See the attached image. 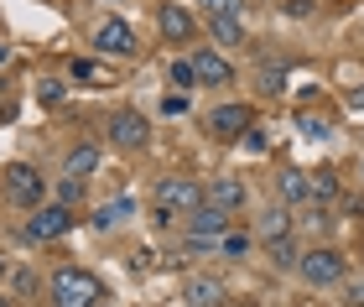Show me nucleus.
Returning <instances> with one entry per match:
<instances>
[{
    "mask_svg": "<svg viewBox=\"0 0 364 307\" xmlns=\"http://www.w3.org/2000/svg\"><path fill=\"white\" fill-rule=\"evenodd\" d=\"M99 167V146H73L68 161H63V172H68V183H84V177Z\"/></svg>",
    "mask_w": 364,
    "mask_h": 307,
    "instance_id": "4468645a",
    "label": "nucleus"
},
{
    "mask_svg": "<svg viewBox=\"0 0 364 307\" xmlns=\"http://www.w3.org/2000/svg\"><path fill=\"white\" fill-rule=\"evenodd\" d=\"M203 203L219 208V214H240L245 208V183L240 177H213V183L203 188Z\"/></svg>",
    "mask_w": 364,
    "mask_h": 307,
    "instance_id": "1a4fd4ad",
    "label": "nucleus"
},
{
    "mask_svg": "<svg viewBox=\"0 0 364 307\" xmlns=\"http://www.w3.org/2000/svg\"><path fill=\"white\" fill-rule=\"evenodd\" d=\"M229 235V214H219V208H193L188 214V245L193 250H208V245H219V239Z\"/></svg>",
    "mask_w": 364,
    "mask_h": 307,
    "instance_id": "20e7f679",
    "label": "nucleus"
},
{
    "mask_svg": "<svg viewBox=\"0 0 364 307\" xmlns=\"http://www.w3.org/2000/svg\"><path fill=\"white\" fill-rule=\"evenodd\" d=\"M146 136H151V125L141 120V109H114V115H109V141L120 151H141Z\"/></svg>",
    "mask_w": 364,
    "mask_h": 307,
    "instance_id": "423d86ee",
    "label": "nucleus"
},
{
    "mask_svg": "<svg viewBox=\"0 0 364 307\" xmlns=\"http://www.w3.org/2000/svg\"><path fill=\"white\" fill-rule=\"evenodd\" d=\"M172 84H177V89L198 84V73H193V63H188V58H177V63H172Z\"/></svg>",
    "mask_w": 364,
    "mask_h": 307,
    "instance_id": "5701e85b",
    "label": "nucleus"
},
{
    "mask_svg": "<svg viewBox=\"0 0 364 307\" xmlns=\"http://www.w3.org/2000/svg\"><path fill=\"white\" fill-rule=\"evenodd\" d=\"M78 193H84V183H63V198H58V203H63V208H68V203L78 198Z\"/></svg>",
    "mask_w": 364,
    "mask_h": 307,
    "instance_id": "bb28decb",
    "label": "nucleus"
},
{
    "mask_svg": "<svg viewBox=\"0 0 364 307\" xmlns=\"http://www.w3.org/2000/svg\"><path fill=\"white\" fill-rule=\"evenodd\" d=\"M193 73L203 78V84H229V78H235V68H229V63H224L219 53H208V47L193 58Z\"/></svg>",
    "mask_w": 364,
    "mask_h": 307,
    "instance_id": "ddd939ff",
    "label": "nucleus"
},
{
    "mask_svg": "<svg viewBox=\"0 0 364 307\" xmlns=\"http://www.w3.org/2000/svg\"><path fill=\"white\" fill-rule=\"evenodd\" d=\"M16 292H21V297H31V292H37V276H31V271L21 266V271H16Z\"/></svg>",
    "mask_w": 364,
    "mask_h": 307,
    "instance_id": "a878e982",
    "label": "nucleus"
},
{
    "mask_svg": "<svg viewBox=\"0 0 364 307\" xmlns=\"http://www.w3.org/2000/svg\"><path fill=\"white\" fill-rule=\"evenodd\" d=\"M354 104H359V109H364V89H359V94H354Z\"/></svg>",
    "mask_w": 364,
    "mask_h": 307,
    "instance_id": "c756f323",
    "label": "nucleus"
},
{
    "mask_svg": "<svg viewBox=\"0 0 364 307\" xmlns=\"http://www.w3.org/2000/svg\"><path fill=\"white\" fill-rule=\"evenodd\" d=\"M0 276H6V266H0Z\"/></svg>",
    "mask_w": 364,
    "mask_h": 307,
    "instance_id": "2f4dec72",
    "label": "nucleus"
},
{
    "mask_svg": "<svg viewBox=\"0 0 364 307\" xmlns=\"http://www.w3.org/2000/svg\"><path fill=\"white\" fill-rule=\"evenodd\" d=\"M271 261H276L281 271H291L296 261H302V255H296V245H291V239H276V245H271Z\"/></svg>",
    "mask_w": 364,
    "mask_h": 307,
    "instance_id": "aec40b11",
    "label": "nucleus"
},
{
    "mask_svg": "<svg viewBox=\"0 0 364 307\" xmlns=\"http://www.w3.org/2000/svg\"><path fill=\"white\" fill-rule=\"evenodd\" d=\"M260 84H266V94H281V84H287V68H281V63L260 68Z\"/></svg>",
    "mask_w": 364,
    "mask_h": 307,
    "instance_id": "4be33fe9",
    "label": "nucleus"
},
{
    "mask_svg": "<svg viewBox=\"0 0 364 307\" xmlns=\"http://www.w3.org/2000/svg\"><path fill=\"white\" fill-rule=\"evenodd\" d=\"M203 208V188L193 177H161L156 183V224H172L177 214H193Z\"/></svg>",
    "mask_w": 364,
    "mask_h": 307,
    "instance_id": "f257e3e1",
    "label": "nucleus"
},
{
    "mask_svg": "<svg viewBox=\"0 0 364 307\" xmlns=\"http://www.w3.org/2000/svg\"><path fill=\"white\" fill-rule=\"evenodd\" d=\"M47 292H53V307H94L99 302V281L84 266H63L58 276L47 281Z\"/></svg>",
    "mask_w": 364,
    "mask_h": 307,
    "instance_id": "f03ea898",
    "label": "nucleus"
},
{
    "mask_svg": "<svg viewBox=\"0 0 364 307\" xmlns=\"http://www.w3.org/2000/svg\"><path fill=\"white\" fill-rule=\"evenodd\" d=\"M0 307H11V302H6V297H0Z\"/></svg>",
    "mask_w": 364,
    "mask_h": 307,
    "instance_id": "7c9ffc66",
    "label": "nucleus"
},
{
    "mask_svg": "<svg viewBox=\"0 0 364 307\" xmlns=\"http://www.w3.org/2000/svg\"><path fill=\"white\" fill-rule=\"evenodd\" d=\"M156 21H161V37L177 42V47H182V42H193V31H198V26H193V16L182 11V6H161Z\"/></svg>",
    "mask_w": 364,
    "mask_h": 307,
    "instance_id": "9b49d317",
    "label": "nucleus"
},
{
    "mask_svg": "<svg viewBox=\"0 0 364 307\" xmlns=\"http://www.w3.org/2000/svg\"><path fill=\"white\" fill-rule=\"evenodd\" d=\"M208 131L224 136V141H235L240 131H250V109H245V104H219V109L208 115Z\"/></svg>",
    "mask_w": 364,
    "mask_h": 307,
    "instance_id": "9d476101",
    "label": "nucleus"
},
{
    "mask_svg": "<svg viewBox=\"0 0 364 307\" xmlns=\"http://www.w3.org/2000/svg\"><path fill=\"white\" fill-rule=\"evenodd\" d=\"M73 230V214L63 203H53V208H37V214L26 219V239H58V235H68Z\"/></svg>",
    "mask_w": 364,
    "mask_h": 307,
    "instance_id": "6e6552de",
    "label": "nucleus"
},
{
    "mask_svg": "<svg viewBox=\"0 0 364 307\" xmlns=\"http://www.w3.org/2000/svg\"><path fill=\"white\" fill-rule=\"evenodd\" d=\"M94 47H99V53H109V58H136L141 53L136 31H130L120 16H105V21L94 26Z\"/></svg>",
    "mask_w": 364,
    "mask_h": 307,
    "instance_id": "39448f33",
    "label": "nucleus"
},
{
    "mask_svg": "<svg viewBox=\"0 0 364 307\" xmlns=\"http://www.w3.org/2000/svg\"><path fill=\"white\" fill-rule=\"evenodd\" d=\"M188 302H193V307H219V302H224V281L193 276V281H188Z\"/></svg>",
    "mask_w": 364,
    "mask_h": 307,
    "instance_id": "2eb2a0df",
    "label": "nucleus"
},
{
    "mask_svg": "<svg viewBox=\"0 0 364 307\" xmlns=\"http://www.w3.org/2000/svg\"><path fill=\"white\" fill-rule=\"evenodd\" d=\"M203 6H208L213 16H240V6H245V0H203Z\"/></svg>",
    "mask_w": 364,
    "mask_h": 307,
    "instance_id": "393cba45",
    "label": "nucleus"
},
{
    "mask_svg": "<svg viewBox=\"0 0 364 307\" xmlns=\"http://www.w3.org/2000/svg\"><path fill=\"white\" fill-rule=\"evenodd\" d=\"M338 198V177H333V167H312L307 172V203H333Z\"/></svg>",
    "mask_w": 364,
    "mask_h": 307,
    "instance_id": "f8f14e48",
    "label": "nucleus"
},
{
    "mask_svg": "<svg viewBox=\"0 0 364 307\" xmlns=\"http://www.w3.org/2000/svg\"><path fill=\"white\" fill-rule=\"evenodd\" d=\"M260 235H266V245H276V239H291V219L281 214V208H266V214H260Z\"/></svg>",
    "mask_w": 364,
    "mask_h": 307,
    "instance_id": "dca6fc26",
    "label": "nucleus"
},
{
    "mask_svg": "<svg viewBox=\"0 0 364 307\" xmlns=\"http://www.w3.org/2000/svg\"><path fill=\"white\" fill-rule=\"evenodd\" d=\"M213 42H219V47H240L245 42L240 16H213Z\"/></svg>",
    "mask_w": 364,
    "mask_h": 307,
    "instance_id": "f3484780",
    "label": "nucleus"
},
{
    "mask_svg": "<svg viewBox=\"0 0 364 307\" xmlns=\"http://www.w3.org/2000/svg\"><path fill=\"white\" fill-rule=\"evenodd\" d=\"M296 131L312 136V141H323V136H328V120H323V115H307V109H302V115H296Z\"/></svg>",
    "mask_w": 364,
    "mask_h": 307,
    "instance_id": "412c9836",
    "label": "nucleus"
},
{
    "mask_svg": "<svg viewBox=\"0 0 364 307\" xmlns=\"http://www.w3.org/2000/svg\"><path fill=\"white\" fill-rule=\"evenodd\" d=\"M6 193L21 208H42V198H47V183H42V172L37 167H11L6 172Z\"/></svg>",
    "mask_w": 364,
    "mask_h": 307,
    "instance_id": "0eeeda50",
    "label": "nucleus"
},
{
    "mask_svg": "<svg viewBox=\"0 0 364 307\" xmlns=\"http://www.w3.org/2000/svg\"><path fill=\"white\" fill-rule=\"evenodd\" d=\"M296 271L312 281V286H333V281H343V271H349V261L333 250V245H318V250H307L302 261H296Z\"/></svg>",
    "mask_w": 364,
    "mask_h": 307,
    "instance_id": "7ed1b4c3",
    "label": "nucleus"
},
{
    "mask_svg": "<svg viewBox=\"0 0 364 307\" xmlns=\"http://www.w3.org/2000/svg\"><path fill=\"white\" fill-rule=\"evenodd\" d=\"M130 214V198H120V203H109V208H99L94 214V230H114V224H120Z\"/></svg>",
    "mask_w": 364,
    "mask_h": 307,
    "instance_id": "6ab92c4d",
    "label": "nucleus"
},
{
    "mask_svg": "<svg viewBox=\"0 0 364 307\" xmlns=\"http://www.w3.org/2000/svg\"><path fill=\"white\" fill-rule=\"evenodd\" d=\"M281 198H287V203H307V177L302 172H281Z\"/></svg>",
    "mask_w": 364,
    "mask_h": 307,
    "instance_id": "a211bd4d",
    "label": "nucleus"
},
{
    "mask_svg": "<svg viewBox=\"0 0 364 307\" xmlns=\"http://www.w3.org/2000/svg\"><path fill=\"white\" fill-rule=\"evenodd\" d=\"M312 11V0H287V16H307Z\"/></svg>",
    "mask_w": 364,
    "mask_h": 307,
    "instance_id": "c85d7f7f",
    "label": "nucleus"
},
{
    "mask_svg": "<svg viewBox=\"0 0 364 307\" xmlns=\"http://www.w3.org/2000/svg\"><path fill=\"white\" fill-rule=\"evenodd\" d=\"M161 109H167V115H182V109H188V99H177V94H167V99H161Z\"/></svg>",
    "mask_w": 364,
    "mask_h": 307,
    "instance_id": "cd10ccee",
    "label": "nucleus"
},
{
    "mask_svg": "<svg viewBox=\"0 0 364 307\" xmlns=\"http://www.w3.org/2000/svg\"><path fill=\"white\" fill-rule=\"evenodd\" d=\"M219 250H224V255H245V250H250V239H245V235H235V230H229V235L219 239Z\"/></svg>",
    "mask_w": 364,
    "mask_h": 307,
    "instance_id": "b1692460",
    "label": "nucleus"
}]
</instances>
